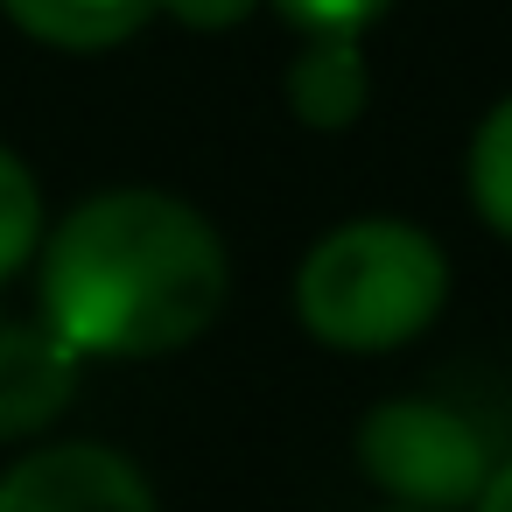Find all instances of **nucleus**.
Instances as JSON below:
<instances>
[{
	"label": "nucleus",
	"instance_id": "obj_2",
	"mask_svg": "<svg viewBox=\"0 0 512 512\" xmlns=\"http://www.w3.org/2000/svg\"><path fill=\"white\" fill-rule=\"evenodd\" d=\"M449 302V253L407 218H344L295 267V316L323 351L379 358Z\"/></svg>",
	"mask_w": 512,
	"mask_h": 512
},
{
	"label": "nucleus",
	"instance_id": "obj_12",
	"mask_svg": "<svg viewBox=\"0 0 512 512\" xmlns=\"http://www.w3.org/2000/svg\"><path fill=\"white\" fill-rule=\"evenodd\" d=\"M470 512H512V463H491V477L477 484Z\"/></svg>",
	"mask_w": 512,
	"mask_h": 512
},
{
	"label": "nucleus",
	"instance_id": "obj_4",
	"mask_svg": "<svg viewBox=\"0 0 512 512\" xmlns=\"http://www.w3.org/2000/svg\"><path fill=\"white\" fill-rule=\"evenodd\" d=\"M0 512H162L155 484L113 442H43L0 470Z\"/></svg>",
	"mask_w": 512,
	"mask_h": 512
},
{
	"label": "nucleus",
	"instance_id": "obj_6",
	"mask_svg": "<svg viewBox=\"0 0 512 512\" xmlns=\"http://www.w3.org/2000/svg\"><path fill=\"white\" fill-rule=\"evenodd\" d=\"M288 113L309 134H344L365 120L372 106V64H365V36H302V50L288 57L281 78Z\"/></svg>",
	"mask_w": 512,
	"mask_h": 512
},
{
	"label": "nucleus",
	"instance_id": "obj_10",
	"mask_svg": "<svg viewBox=\"0 0 512 512\" xmlns=\"http://www.w3.org/2000/svg\"><path fill=\"white\" fill-rule=\"evenodd\" d=\"M267 8L302 36H365L393 0H267Z\"/></svg>",
	"mask_w": 512,
	"mask_h": 512
},
{
	"label": "nucleus",
	"instance_id": "obj_1",
	"mask_svg": "<svg viewBox=\"0 0 512 512\" xmlns=\"http://www.w3.org/2000/svg\"><path fill=\"white\" fill-rule=\"evenodd\" d=\"M43 323L78 358H169L197 344L225 295L232 253L218 225L169 190H99L43 225Z\"/></svg>",
	"mask_w": 512,
	"mask_h": 512
},
{
	"label": "nucleus",
	"instance_id": "obj_7",
	"mask_svg": "<svg viewBox=\"0 0 512 512\" xmlns=\"http://www.w3.org/2000/svg\"><path fill=\"white\" fill-rule=\"evenodd\" d=\"M0 15L43 50L106 57L155 22V0H0Z\"/></svg>",
	"mask_w": 512,
	"mask_h": 512
},
{
	"label": "nucleus",
	"instance_id": "obj_8",
	"mask_svg": "<svg viewBox=\"0 0 512 512\" xmlns=\"http://www.w3.org/2000/svg\"><path fill=\"white\" fill-rule=\"evenodd\" d=\"M463 190H470L477 218L512 246V92L477 120V134L463 148Z\"/></svg>",
	"mask_w": 512,
	"mask_h": 512
},
{
	"label": "nucleus",
	"instance_id": "obj_9",
	"mask_svg": "<svg viewBox=\"0 0 512 512\" xmlns=\"http://www.w3.org/2000/svg\"><path fill=\"white\" fill-rule=\"evenodd\" d=\"M43 183H36V169L0 141V288H8L29 260H36V246H43Z\"/></svg>",
	"mask_w": 512,
	"mask_h": 512
},
{
	"label": "nucleus",
	"instance_id": "obj_3",
	"mask_svg": "<svg viewBox=\"0 0 512 512\" xmlns=\"http://www.w3.org/2000/svg\"><path fill=\"white\" fill-rule=\"evenodd\" d=\"M358 470L414 512H463L477 498V484L491 477V449L477 435L470 414H456L449 400L428 393H400L379 400L358 421Z\"/></svg>",
	"mask_w": 512,
	"mask_h": 512
},
{
	"label": "nucleus",
	"instance_id": "obj_13",
	"mask_svg": "<svg viewBox=\"0 0 512 512\" xmlns=\"http://www.w3.org/2000/svg\"><path fill=\"white\" fill-rule=\"evenodd\" d=\"M386 512H414V505H386Z\"/></svg>",
	"mask_w": 512,
	"mask_h": 512
},
{
	"label": "nucleus",
	"instance_id": "obj_11",
	"mask_svg": "<svg viewBox=\"0 0 512 512\" xmlns=\"http://www.w3.org/2000/svg\"><path fill=\"white\" fill-rule=\"evenodd\" d=\"M260 8H267V0H155V15L183 22L190 36H232V29H246Z\"/></svg>",
	"mask_w": 512,
	"mask_h": 512
},
{
	"label": "nucleus",
	"instance_id": "obj_5",
	"mask_svg": "<svg viewBox=\"0 0 512 512\" xmlns=\"http://www.w3.org/2000/svg\"><path fill=\"white\" fill-rule=\"evenodd\" d=\"M78 386V351H64V337L36 316V323H8L0 316V435H36L71 407Z\"/></svg>",
	"mask_w": 512,
	"mask_h": 512
}]
</instances>
